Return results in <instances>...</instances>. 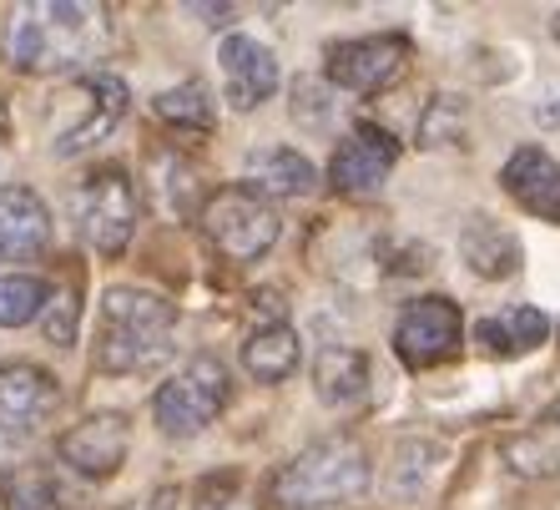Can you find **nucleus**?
<instances>
[{
    "label": "nucleus",
    "instance_id": "0eeeda50",
    "mask_svg": "<svg viewBox=\"0 0 560 510\" xmlns=\"http://www.w3.org/2000/svg\"><path fill=\"white\" fill-rule=\"evenodd\" d=\"M66 106H71V117L56 121L51 152L56 158H77V152H92L106 131L127 117V81L106 77V71H92V77H81L77 86L66 92Z\"/></svg>",
    "mask_w": 560,
    "mask_h": 510
},
{
    "label": "nucleus",
    "instance_id": "ddd939ff",
    "mask_svg": "<svg viewBox=\"0 0 560 510\" xmlns=\"http://www.w3.org/2000/svg\"><path fill=\"white\" fill-rule=\"evenodd\" d=\"M61 405V384L40 364H0V434L26 440Z\"/></svg>",
    "mask_w": 560,
    "mask_h": 510
},
{
    "label": "nucleus",
    "instance_id": "1a4fd4ad",
    "mask_svg": "<svg viewBox=\"0 0 560 510\" xmlns=\"http://www.w3.org/2000/svg\"><path fill=\"white\" fill-rule=\"evenodd\" d=\"M409 36L399 31H378V36H359V40H339L328 46V61H324V77L343 92H359V96H374L384 92L399 71L409 66Z\"/></svg>",
    "mask_w": 560,
    "mask_h": 510
},
{
    "label": "nucleus",
    "instance_id": "a878e982",
    "mask_svg": "<svg viewBox=\"0 0 560 510\" xmlns=\"http://www.w3.org/2000/svg\"><path fill=\"white\" fill-rule=\"evenodd\" d=\"M77 318H81V299L71 288H61L51 303H46V339L51 344H77Z\"/></svg>",
    "mask_w": 560,
    "mask_h": 510
},
{
    "label": "nucleus",
    "instance_id": "20e7f679",
    "mask_svg": "<svg viewBox=\"0 0 560 510\" xmlns=\"http://www.w3.org/2000/svg\"><path fill=\"white\" fill-rule=\"evenodd\" d=\"M228 399H233L228 364L218 353H197L152 394V419L156 430L172 434V440H192V434H202L228 409Z\"/></svg>",
    "mask_w": 560,
    "mask_h": 510
},
{
    "label": "nucleus",
    "instance_id": "b1692460",
    "mask_svg": "<svg viewBox=\"0 0 560 510\" xmlns=\"http://www.w3.org/2000/svg\"><path fill=\"white\" fill-rule=\"evenodd\" d=\"M51 288L36 274H0V328H21L36 314H46Z\"/></svg>",
    "mask_w": 560,
    "mask_h": 510
},
{
    "label": "nucleus",
    "instance_id": "dca6fc26",
    "mask_svg": "<svg viewBox=\"0 0 560 510\" xmlns=\"http://www.w3.org/2000/svg\"><path fill=\"white\" fill-rule=\"evenodd\" d=\"M459 258L469 263V274L490 278V283H500V278L521 274V237L510 233L500 218H490V212H480V218H469L465 228H459Z\"/></svg>",
    "mask_w": 560,
    "mask_h": 510
},
{
    "label": "nucleus",
    "instance_id": "f257e3e1",
    "mask_svg": "<svg viewBox=\"0 0 560 510\" xmlns=\"http://www.w3.org/2000/svg\"><path fill=\"white\" fill-rule=\"evenodd\" d=\"M177 309L152 288H106L102 293V334H96V369L102 374H142L172 353Z\"/></svg>",
    "mask_w": 560,
    "mask_h": 510
},
{
    "label": "nucleus",
    "instance_id": "423d86ee",
    "mask_svg": "<svg viewBox=\"0 0 560 510\" xmlns=\"http://www.w3.org/2000/svg\"><path fill=\"white\" fill-rule=\"evenodd\" d=\"M77 228L102 258L127 253L131 233H137V187L121 167H96L86 183L77 187Z\"/></svg>",
    "mask_w": 560,
    "mask_h": 510
},
{
    "label": "nucleus",
    "instance_id": "4be33fe9",
    "mask_svg": "<svg viewBox=\"0 0 560 510\" xmlns=\"http://www.w3.org/2000/svg\"><path fill=\"white\" fill-rule=\"evenodd\" d=\"M303 359V344L288 324H262L253 328V339L243 344V369H248L258 384H283Z\"/></svg>",
    "mask_w": 560,
    "mask_h": 510
},
{
    "label": "nucleus",
    "instance_id": "39448f33",
    "mask_svg": "<svg viewBox=\"0 0 560 510\" xmlns=\"http://www.w3.org/2000/svg\"><path fill=\"white\" fill-rule=\"evenodd\" d=\"M202 233L208 243L233 263H258L262 253L278 243L283 223H278L273 202L253 187H218L202 202Z\"/></svg>",
    "mask_w": 560,
    "mask_h": 510
},
{
    "label": "nucleus",
    "instance_id": "6ab92c4d",
    "mask_svg": "<svg viewBox=\"0 0 560 510\" xmlns=\"http://www.w3.org/2000/svg\"><path fill=\"white\" fill-rule=\"evenodd\" d=\"M475 339H480V349L500 353V359H515V353H535L550 339V318L530 303H510V309L475 324Z\"/></svg>",
    "mask_w": 560,
    "mask_h": 510
},
{
    "label": "nucleus",
    "instance_id": "412c9836",
    "mask_svg": "<svg viewBox=\"0 0 560 510\" xmlns=\"http://www.w3.org/2000/svg\"><path fill=\"white\" fill-rule=\"evenodd\" d=\"M444 460H450V450L440 445V440H399L394 445V471H389V490L394 500H424L434 490V480H440Z\"/></svg>",
    "mask_w": 560,
    "mask_h": 510
},
{
    "label": "nucleus",
    "instance_id": "5701e85b",
    "mask_svg": "<svg viewBox=\"0 0 560 510\" xmlns=\"http://www.w3.org/2000/svg\"><path fill=\"white\" fill-rule=\"evenodd\" d=\"M152 112L167 127H187V131H212V96L202 81H183V86H167V92L152 96Z\"/></svg>",
    "mask_w": 560,
    "mask_h": 510
},
{
    "label": "nucleus",
    "instance_id": "f8f14e48",
    "mask_svg": "<svg viewBox=\"0 0 560 510\" xmlns=\"http://www.w3.org/2000/svg\"><path fill=\"white\" fill-rule=\"evenodd\" d=\"M218 66H222V81H228V106H233V112H258V106L278 92V81H283L278 56L268 51L258 36H243V31L222 36Z\"/></svg>",
    "mask_w": 560,
    "mask_h": 510
},
{
    "label": "nucleus",
    "instance_id": "f3484780",
    "mask_svg": "<svg viewBox=\"0 0 560 510\" xmlns=\"http://www.w3.org/2000/svg\"><path fill=\"white\" fill-rule=\"evenodd\" d=\"M505 465L525 480H550L560 475V399H550L521 434L505 440Z\"/></svg>",
    "mask_w": 560,
    "mask_h": 510
},
{
    "label": "nucleus",
    "instance_id": "cd10ccee",
    "mask_svg": "<svg viewBox=\"0 0 560 510\" xmlns=\"http://www.w3.org/2000/svg\"><path fill=\"white\" fill-rule=\"evenodd\" d=\"M540 121H546V127H556V121H560V102H550V106H540Z\"/></svg>",
    "mask_w": 560,
    "mask_h": 510
},
{
    "label": "nucleus",
    "instance_id": "393cba45",
    "mask_svg": "<svg viewBox=\"0 0 560 510\" xmlns=\"http://www.w3.org/2000/svg\"><path fill=\"white\" fill-rule=\"evenodd\" d=\"M0 506L5 510H61V490H56V480L46 471L26 465V471L5 475V485H0Z\"/></svg>",
    "mask_w": 560,
    "mask_h": 510
},
{
    "label": "nucleus",
    "instance_id": "7ed1b4c3",
    "mask_svg": "<svg viewBox=\"0 0 560 510\" xmlns=\"http://www.w3.org/2000/svg\"><path fill=\"white\" fill-rule=\"evenodd\" d=\"M369 485H374V465H369L364 445L349 440V434H328L318 445L299 450V455L268 480V510L343 506V500L369 496Z\"/></svg>",
    "mask_w": 560,
    "mask_h": 510
},
{
    "label": "nucleus",
    "instance_id": "4468645a",
    "mask_svg": "<svg viewBox=\"0 0 560 510\" xmlns=\"http://www.w3.org/2000/svg\"><path fill=\"white\" fill-rule=\"evenodd\" d=\"M500 187L540 223H560V162L546 147H521L500 167Z\"/></svg>",
    "mask_w": 560,
    "mask_h": 510
},
{
    "label": "nucleus",
    "instance_id": "aec40b11",
    "mask_svg": "<svg viewBox=\"0 0 560 510\" xmlns=\"http://www.w3.org/2000/svg\"><path fill=\"white\" fill-rule=\"evenodd\" d=\"M248 183L268 197H308L318 187V167L293 147H258L248 158Z\"/></svg>",
    "mask_w": 560,
    "mask_h": 510
},
{
    "label": "nucleus",
    "instance_id": "6e6552de",
    "mask_svg": "<svg viewBox=\"0 0 560 510\" xmlns=\"http://www.w3.org/2000/svg\"><path fill=\"white\" fill-rule=\"evenodd\" d=\"M459 339H465V318H459L455 299H409L394 318V353L405 359L409 369H434L450 364L459 353Z\"/></svg>",
    "mask_w": 560,
    "mask_h": 510
},
{
    "label": "nucleus",
    "instance_id": "2eb2a0df",
    "mask_svg": "<svg viewBox=\"0 0 560 510\" xmlns=\"http://www.w3.org/2000/svg\"><path fill=\"white\" fill-rule=\"evenodd\" d=\"M51 248V208L31 187H0V258H40Z\"/></svg>",
    "mask_w": 560,
    "mask_h": 510
},
{
    "label": "nucleus",
    "instance_id": "9d476101",
    "mask_svg": "<svg viewBox=\"0 0 560 510\" xmlns=\"http://www.w3.org/2000/svg\"><path fill=\"white\" fill-rule=\"evenodd\" d=\"M394 162H399V137H389L374 121H359V127L334 147V162H328V183L343 197H374L378 187L389 183Z\"/></svg>",
    "mask_w": 560,
    "mask_h": 510
},
{
    "label": "nucleus",
    "instance_id": "9b49d317",
    "mask_svg": "<svg viewBox=\"0 0 560 510\" xmlns=\"http://www.w3.org/2000/svg\"><path fill=\"white\" fill-rule=\"evenodd\" d=\"M131 450V425L127 415H86L81 425L56 440V455H61L66 471L86 475V480H106V475L121 471V460Z\"/></svg>",
    "mask_w": 560,
    "mask_h": 510
},
{
    "label": "nucleus",
    "instance_id": "a211bd4d",
    "mask_svg": "<svg viewBox=\"0 0 560 510\" xmlns=\"http://www.w3.org/2000/svg\"><path fill=\"white\" fill-rule=\"evenodd\" d=\"M313 394L334 409H349L369 394V353L349 349V344H328L313 359Z\"/></svg>",
    "mask_w": 560,
    "mask_h": 510
},
{
    "label": "nucleus",
    "instance_id": "f03ea898",
    "mask_svg": "<svg viewBox=\"0 0 560 510\" xmlns=\"http://www.w3.org/2000/svg\"><path fill=\"white\" fill-rule=\"evenodd\" d=\"M106 40L96 5H21L5 21V56L15 71H71L92 61Z\"/></svg>",
    "mask_w": 560,
    "mask_h": 510
},
{
    "label": "nucleus",
    "instance_id": "bb28decb",
    "mask_svg": "<svg viewBox=\"0 0 560 510\" xmlns=\"http://www.w3.org/2000/svg\"><path fill=\"white\" fill-rule=\"evenodd\" d=\"M202 21H212V26H218V21H228V15H233V5H202Z\"/></svg>",
    "mask_w": 560,
    "mask_h": 510
}]
</instances>
